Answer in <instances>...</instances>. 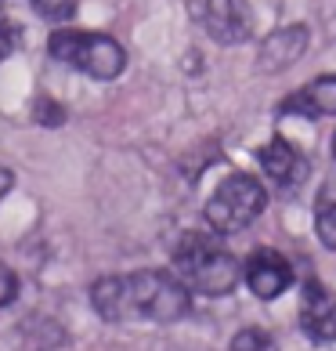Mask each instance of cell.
<instances>
[{"label":"cell","instance_id":"1","mask_svg":"<svg viewBox=\"0 0 336 351\" xmlns=\"http://www.w3.org/2000/svg\"><path fill=\"white\" fill-rule=\"evenodd\" d=\"M90 304L105 322H177L188 315L192 293L174 279V271L145 268L131 276H101L90 286Z\"/></svg>","mask_w":336,"mask_h":351},{"label":"cell","instance_id":"2","mask_svg":"<svg viewBox=\"0 0 336 351\" xmlns=\"http://www.w3.org/2000/svg\"><path fill=\"white\" fill-rule=\"evenodd\" d=\"M174 279L185 286L188 293L224 297L239 286L242 265H239V257L231 250H224L214 236L188 232V236H181V243H174Z\"/></svg>","mask_w":336,"mask_h":351},{"label":"cell","instance_id":"3","mask_svg":"<svg viewBox=\"0 0 336 351\" xmlns=\"http://www.w3.org/2000/svg\"><path fill=\"white\" fill-rule=\"evenodd\" d=\"M47 55L55 62H66V66L94 76V80H116L127 69V51L109 33L58 29L47 36Z\"/></svg>","mask_w":336,"mask_h":351},{"label":"cell","instance_id":"4","mask_svg":"<svg viewBox=\"0 0 336 351\" xmlns=\"http://www.w3.org/2000/svg\"><path fill=\"white\" fill-rule=\"evenodd\" d=\"M268 206V192L261 185V178L253 174H228L221 185L210 192L203 214H206V225H210L217 236H235V232L250 228L257 217L264 214Z\"/></svg>","mask_w":336,"mask_h":351},{"label":"cell","instance_id":"5","mask_svg":"<svg viewBox=\"0 0 336 351\" xmlns=\"http://www.w3.org/2000/svg\"><path fill=\"white\" fill-rule=\"evenodd\" d=\"M188 11L217 44L250 40V8L242 0H188Z\"/></svg>","mask_w":336,"mask_h":351},{"label":"cell","instance_id":"6","mask_svg":"<svg viewBox=\"0 0 336 351\" xmlns=\"http://www.w3.org/2000/svg\"><path fill=\"white\" fill-rule=\"evenodd\" d=\"M242 279H246V286L253 290V297L275 301V297H282L289 290L296 276H293V265L279 250L261 246V250H253L246 261H242Z\"/></svg>","mask_w":336,"mask_h":351},{"label":"cell","instance_id":"7","mask_svg":"<svg viewBox=\"0 0 336 351\" xmlns=\"http://www.w3.org/2000/svg\"><path fill=\"white\" fill-rule=\"evenodd\" d=\"M300 330L315 344L336 341V293L322 282H307L300 293Z\"/></svg>","mask_w":336,"mask_h":351},{"label":"cell","instance_id":"8","mask_svg":"<svg viewBox=\"0 0 336 351\" xmlns=\"http://www.w3.org/2000/svg\"><path fill=\"white\" fill-rule=\"evenodd\" d=\"M257 163H261V171L271 181H279L282 189H296L307 178V160L300 156V149L282 134H275L268 145L257 149Z\"/></svg>","mask_w":336,"mask_h":351},{"label":"cell","instance_id":"9","mask_svg":"<svg viewBox=\"0 0 336 351\" xmlns=\"http://www.w3.org/2000/svg\"><path fill=\"white\" fill-rule=\"evenodd\" d=\"M307 51V25H282V29L268 33L257 51V69L261 73H282L293 62H300Z\"/></svg>","mask_w":336,"mask_h":351},{"label":"cell","instance_id":"10","mask_svg":"<svg viewBox=\"0 0 336 351\" xmlns=\"http://www.w3.org/2000/svg\"><path fill=\"white\" fill-rule=\"evenodd\" d=\"M279 116H307V120L336 116V73L318 76V80H307L304 87H296L279 106Z\"/></svg>","mask_w":336,"mask_h":351},{"label":"cell","instance_id":"11","mask_svg":"<svg viewBox=\"0 0 336 351\" xmlns=\"http://www.w3.org/2000/svg\"><path fill=\"white\" fill-rule=\"evenodd\" d=\"M228 351H279L275 337L264 333V330H239L235 337H231V348Z\"/></svg>","mask_w":336,"mask_h":351},{"label":"cell","instance_id":"12","mask_svg":"<svg viewBox=\"0 0 336 351\" xmlns=\"http://www.w3.org/2000/svg\"><path fill=\"white\" fill-rule=\"evenodd\" d=\"M315 236L326 250H336V203L322 206L318 217H315Z\"/></svg>","mask_w":336,"mask_h":351},{"label":"cell","instance_id":"13","mask_svg":"<svg viewBox=\"0 0 336 351\" xmlns=\"http://www.w3.org/2000/svg\"><path fill=\"white\" fill-rule=\"evenodd\" d=\"M33 8L47 22H69L76 15V0H33Z\"/></svg>","mask_w":336,"mask_h":351},{"label":"cell","instance_id":"14","mask_svg":"<svg viewBox=\"0 0 336 351\" xmlns=\"http://www.w3.org/2000/svg\"><path fill=\"white\" fill-rule=\"evenodd\" d=\"M33 120L40 123V127H58L62 120H66V109L55 106V101H51L47 95H40V98L33 101Z\"/></svg>","mask_w":336,"mask_h":351},{"label":"cell","instance_id":"15","mask_svg":"<svg viewBox=\"0 0 336 351\" xmlns=\"http://www.w3.org/2000/svg\"><path fill=\"white\" fill-rule=\"evenodd\" d=\"M18 297V276L8 265H0V308H8Z\"/></svg>","mask_w":336,"mask_h":351},{"label":"cell","instance_id":"16","mask_svg":"<svg viewBox=\"0 0 336 351\" xmlns=\"http://www.w3.org/2000/svg\"><path fill=\"white\" fill-rule=\"evenodd\" d=\"M15 44H18V25L0 22V62H4L11 51H15Z\"/></svg>","mask_w":336,"mask_h":351},{"label":"cell","instance_id":"17","mask_svg":"<svg viewBox=\"0 0 336 351\" xmlns=\"http://www.w3.org/2000/svg\"><path fill=\"white\" fill-rule=\"evenodd\" d=\"M11 185H15V174H11L8 167H0V199H4L8 192H11Z\"/></svg>","mask_w":336,"mask_h":351},{"label":"cell","instance_id":"18","mask_svg":"<svg viewBox=\"0 0 336 351\" xmlns=\"http://www.w3.org/2000/svg\"><path fill=\"white\" fill-rule=\"evenodd\" d=\"M333 156H336V134H333Z\"/></svg>","mask_w":336,"mask_h":351},{"label":"cell","instance_id":"19","mask_svg":"<svg viewBox=\"0 0 336 351\" xmlns=\"http://www.w3.org/2000/svg\"><path fill=\"white\" fill-rule=\"evenodd\" d=\"M0 4H4V0H0Z\"/></svg>","mask_w":336,"mask_h":351}]
</instances>
